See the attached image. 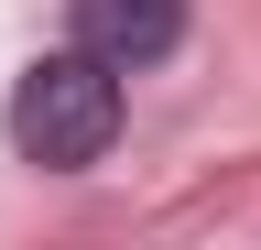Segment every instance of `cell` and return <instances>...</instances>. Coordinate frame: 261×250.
<instances>
[{"label": "cell", "mask_w": 261, "mask_h": 250, "mask_svg": "<svg viewBox=\"0 0 261 250\" xmlns=\"http://www.w3.org/2000/svg\"><path fill=\"white\" fill-rule=\"evenodd\" d=\"M11 142H22L44 174L98 163V152L120 142V66H109V54H87V44L33 54L22 87H11Z\"/></svg>", "instance_id": "obj_1"}, {"label": "cell", "mask_w": 261, "mask_h": 250, "mask_svg": "<svg viewBox=\"0 0 261 250\" xmlns=\"http://www.w3.org/2000/svg\"><path fill=\"white\" fill-rule=\"evenodd\" d=\"M76 44L109 54V66H163L185 44V0H76Z\"/></svg>", "instance_id": "obj_2"}]
</instances>
